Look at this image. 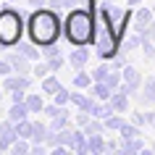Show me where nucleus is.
I'll return each mask as SVG.
<instances>
[{"label": "nucleus", "mask_w": 155, "mask_h": 155, "mask_svg": "<svg viewBox=\"0 0 155 155\" xmlns=\"http://www.w3.org/2000/svg\"><path fill=\"white\" fill-rule=\"evenodd\" d=\"M29 37H32L34 45L40 48H48V45H55L58 37H61V18L53 8H40L34 11L32 18H29Z\"/></svg>", "instance_id": "f257e3e1"}, {"label": "nucleus", "mask_w": 155, "mask_h": 155, "mask_svg": "<svg viewBox=\"0 0 155 155\" xmlns=\"http://www.w3.org/2000/svg\"><path fill=\"white\" fill-rule=\"evenodd\" d=\"M95 42H97V55L100 58H113L118 50V32L113 29V21L105 8H97L95 18Z\"/></svg>", "instance_id": "f03ea898"}, {"label": "nucleus", "mask_w": 155, "mask_h": 155, "mask_svg": "<svg viewBox=\"0 0 155 155\" xmlns=\"http://www.w3.org/2000/svg\"><path fill=\"white\" fill-rule=\"evenodd\" d=\"M63 32L68 37V42L74 45H87V42L95 37V18H92L90 11H71L68 18L63 24Z\"/></svg>", "instance_id": "7ed1b4c3"}, {"label": "nucleus", "mask_w": 155, "mask_h": 155, "mask_svg": "<svg viewBox=\"0 0 155 155\" xmlns=\"http://www.w3.org/2000/svg\"><path fill=\"white\" fill-rule=\"evenodd\" d=\"M24 18L13 8H0V48H13L21 42Z\"/></svg>", "instance_id": "20e7f679"}, {"label": "nucleus", "mask_w": 155, "mask_h": 155, "mask_svg": "<svg viewBox=\"0 0 155 155\" xmlns=\"http://www.w3.org/2000/svg\"><path fill=\"white\" fill-rule=\"evenodd\" d=\"M3 90L5 92L29 90V76H24V74H8V76H3Z\"/></svg>", "instance_id": "39448f33"}, {"label": "nucleus", "mask_w": 155, "mask_h": 155, "mask_svg": "<svg viewBox=\"0 0 155 155\" xmlns=\"http://www.w3.org/2000/svg\"><path fill=\"white\" fill-rule=\"evenodd\" d=\"M8 61H11V66H13V74H24V76H29V71H32V61L24 55V53H11L8 55Z\"/></svg>", "instance_id": "423d86ee"}, {"label": "nucleus", "mask_w": 155, "mask_h": 155, "mask_svg": "<svg viewBox=\"0 0 155 155\" xmlns=\"http://www.w3.org/2000/svg\"><path fill=\"white\" fill-rule=\"evenodd\" d=\"M8 118H11L13 124H18V121H24V118H29V108H26V103H11Z\"/></svg>", "instance_id": "0eeeda50"}, {"label": "nucleus", "mask_w": 155, "mask_h": 155, "mask_svg": "<svg viewBox=\"0 0 155 155\" xmlns=\"http://www.w3.org/2000/svg\"><path fill=\"white\" fill-rule=\"evenodd\" d=\"M108 103H110V108H113V113H124L126 110V105H129V100H126V92H116V95H110L108 97Z\"/></svg>", "instance_id": "6e6552de"}, {"label": "nucleus", "mask_w": 155, "mask_h": 155, "mask_svg": "<svg viewBox=\"0 0 155 155\" xmlns=\"http://www.w3.org/2000/svg\"><path fill=\"white\" fill-rule=\"evenodd\" d=\"M16 134H18V139H32V134H34V124L29 121V118L18 121V124H16Z\"/></svg>", "instance_id": "1a4fd4ad"}, {"label": "nucleus", "mask_w": 155, "mask_h": 155, "mask_svg": "<svg viewBox=\"0 0 155 155\" xmlns=\"http://www.w3.org/2000/svg\"><path fill=\"white\" fill-rule=\"evenodd\" d=\"M90 92H92L97 100H108V97H110V87H108V82H92Z\"/></svg>", "instance_id": "9d476101"}, {"label": "nucleus", "mask_w": 155, "mask_h": 155, "mask_svg": "<svg viewBox=\"0 0 155 155\" xmlns=\"http://www.w3.org/2000/svg\"><path fill=\"white\" fill-rule=\"evenodd\" d=\"M87 58H90V53L84 50V45H79V50H74V53H71V66L82 71V66L87 63Z\"/></svg>", "instance_id": "9b49d317"}, {"label": "nucleus", "mask_w": 155, "mask_h": 155, "mask_svg": "<svg viewBox=\"0 0 155 155\" xmlns=\"http://www.w3.org/2000/svg\"><path fill=\"white\" fill-rule=\"evenodd\" d=\"M24 103H26V108H29V113H40V110H45V103H42L40 95H26Z\"/></svg>", "instance_id": "f8f14e48"}, {"label": "nucleus", "mask_w": 155, "mask_h": 155, "mask_svg": "<svg viewBox=\"0 0 155 155\" xmlns=\"http://www.w3.org/2000/svg\"><path fill=\"white\" fill-rule=\"evenodd\" d=\"M18 53H24L29 61H40V50L34 48V42L29 45V42H18Z\"/></svg>", "instance_id": "ddd939ff"}, {"label": "nucleus", "mask_w": 155, "mask_h": 155, "mask_svg": "<svg viewBox=\"0 0 155 155\" xmlns=\"http://www.w3.org/2000/svg\"><path fill=\"white\" fill-rule=\"evenodd\" d=\"M61 90V82H58L55 76H45L42 79V92H48V95H55Z\"/></svg>", "instance_id": "4468645a"}, {"label": "nucleus", "mask_w": 155, "mask_h": 155, "mask_svg": "<svg viewBox=\"0 0 155 155\" xmlns=\"http://www.w3.org/2000/svg\"><path fill=\"white\" fill-rule=\"evenodd\" d=\"M48 134H50V129L45 126V124H34V134H32V139L40 145V142H45L48 139Z\"/></svg>", "instance_id": "2eb2a0df"}, {"label": "nucleus", "mask_w": 155, "mask_h": 155, "mask_svg": "<svg viewBox=\"0 0 155 155\" xmlns=\"http://www.w3.org/2000/svg\"><path fill=\"white\" fill-rule=\"evenodd\" d=\"M68 126V116H66V110H61L58 116H53V124H50V129H66Z\"/></svg>", "instance_id": "dca6fc26"}, {"label": "nucleus", "mask_w": 155, "mask_h": 155, "mask_svg": "<svg viewBox=\"0 0 155 155\" xmlns=\"http://www.w3.org/2000/svg\"><path fill=\"white\" fill-rule=\"evenodd\" d=\"M92 82H95V79H92L90 74H76V76H74V84H76V87H82V90H87V87H92Z\"/></svg>", "instance_id": "f3484780"}, {"label": "nucleus", "mask_w": 155, "mask_h": 155, "mask_svg": "<svg viewBox=\"0 0 155 155\" xmlns=\"http://www.w3.org/2000/svg\"><path fill=\"white\" fill-rule=\"evenodd\" d=\"M53 100H55V105H66V103H71V92H66L63 87L53 95Z\"/></svg>", "instance_id": "a211bd4d"}, {"label": "nucleus", "mask_w": 155, "mask_h": 155, "mask_svg": "<svg viewBox=\"0 0 155 155\" xmlns=\"http://www.w3.org/2000/svg\"><path fill=\"white\" fill-rule=\"evenodd\" d=\"M121 76H124L121 71H108V76H105L108 87H110V90H116V87H118V82H121Z\"/></svg>", "instance_id": "6ab92c4d"}, {"label": "nucleus", "mask_w": 155, "mask_h": 155, "mask_svg": "<svg viewBox=\"0 0 155 155\" xmlns=\"http://www.w3.org/2000/svg\"><path fill=\"white\" fill-rule=\"evenodd\" d=\"M29 150H32V147L26 145L24 139H21V142H18V139H16V142L11 145V153H16V155H24V153H29Z\"/></svg>", "instance_id": "aec40b11"}, {"label": "nucleus", "mask_w": 155, "mask_h": 155, "mask_svg": "<svg viewBox=\"0 0 155 155\" xmlns=\"http://www.w3.org/2000/svg\"><path fill=\"white\" fill-rule=\"evenodd\" d=\"M118 131H121V137H124V139H134V137L139 134V129H137V126H126V124H124V126H121Z\"/></svg>", "instance_id": "412c9836"}, {"label": "nucleus", "mask_w": 155, "mask_h": 155, "mask_svg": "<svg viewBox=\"0 0 155 155\" xmlns=\"http://www.w3.org/2000/svg\"><path fill=\"white\" fill-rule=\"evenodd\" d=\"M108 71H110L108 66H97V68H95V74H92V79H95V82H105Z\"/></svg>", "instance_id": "4be33fe9"}, {"label": "nucleus", "mask_w": 155, "mask_h": 155, "mask_svg": "<svg viewBox=\"0 0 155 155\" xmlns=\"http://www.w3.org/2000/svg\"><path fill=\"white\" fill-rule=\"evenodd\" d=\"M103 147H105V142H103L97 134H90V150H95V153H97V150H103Z\"/></svg>", "instance_id": "5701e85b"}, {"label": "nucleus", "mask_w": 155, "mask_h": 155, "mask_svg": "<svg viewBox=\"0 0 155 155\" xmlns=\"http://www.w3.org/2000/svg\"><path fill=\"white\" fill-rule=\"evenodd\" d=\"M105 126H108V129H121V126H124V121L118 118V116H108Z\"/></svg>", "instance_id": "b1692460"}, {"label": "nucleus", "mask_w": 155, "mask_h": 155, "mask_svg": "<svg viewBox=\"0 0 155 155\" xmlns=\"http://www.w3.org/2000/svg\"><path fill=\"white\" fill-rule=\"evenodd\" d=\"M8 74H13V66H11V61L5 58V61H0V76H8Z\"/></svg>", "instance_id": "393cba45"}, {"label": "nucleus", "mask_w": 155, "mask_h": 155, "mask_svg": "<svg viewBox=\"0 0 155 155\" xmlns=\"http://www.w3.org/2000/svg\"><path fill=\"white\" fill-rule=\"evenodd\" d=\"M48 71H50L48 63H37V66H34V76H42V79H45V76H48Z\"/></svg>", "instance_id": "a878e982"}, {"label": "nucleus", "mask_w": 155, "mask_h": 155, "mask_svg": "<svg viewBox=\"0 0 155 155\" xmlns=\"http://www.w3.org/2000/svg\"><path fill=\"white\" fill-rule=\"evenodd\" d=\"M26 97V90H16V92H11V103H24Z\"/></svg>", "instance_id": "bb28decb"}, {"label": "nucleus", "mask_w": 155, "mask_h": 155, "mask_svg": "<svg viewBox=\"0 0 155 155\" xmlns=\"http://www.w3.org/2000/svg\"><path fill=\"white\" fill-rule=\"evenodd\" d=\"M11 145H13V142H11L5 134H0V150H11Z\"/></svg>", "instance_id": "cd10ccee"}, {"label": "nucleus", "mask_w": 155, "mask_h": 155, "mask_svg": "<svg viewBox=\"0 0 155 155\" xmlns=\"http://www.w3.org/2000/svg\"><path fill=\"white\" fill-rule=\"evenodd\" d=\"M29 3H32L34 8H42V5H45V3H48V0H29Z\"/></svg>", "instance_id": "c85d7f7f"}]
</instances>
